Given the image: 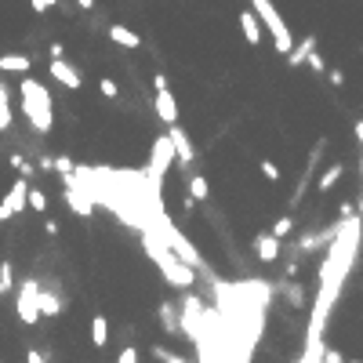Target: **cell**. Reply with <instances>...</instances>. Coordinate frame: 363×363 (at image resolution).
<instances>
[{
	"label": "cell",
	"mask_w": 363,
	"mask_h": 363,
	"mask_svg": "<svg viewBox=\"0 0 363 363\" xmlns=\"http://www.w3.org/2000/svg\"><path fill=\"white\" fill-rule=\"evenodd\" d=\"M18 98H22V113L29 117L33 131L48 135L51 127H55V105H51V91H48L40 80H33V77H22V84H18Z\"/></svg>",
	"instance_id": "cell-1"
},
{
	"label": "cell",
	"mask_w": 363,
	"mask_h": 363,
	"mask_svg": "<svg viewBox=\"0 0 363 363\" xmlns=\"http://www.w3.org/2000/svg\"><path fill=\"white\" fill-rule=\"evenodd\" d=\"M142 244H145V251H149V258L160 265V272H164L167 284H175V287H193V284H197V272L185 269L175 254L164 247V240L157 244V232H153V229H142Z\"/></svg>",
	"instance_id": "cell-2"
},
{
	"label": "cell",
	"mask_w": 363,
	"mask_h": 363,
	"mask_svg": "<svg viewBox=\"0 0 363 363\" xmlns=\"http://www.w3.org/2000/svg\"><path fill=\"white\" fill-rule=\"evenodd\" d=\"M251 15L258 18V26H265V29L272 33V40H276V51H280V55H291V48H294V37H291V29H287V22H284V15L276 11V4H272V0H251Z\"/></svg>",
	"instance_id": "cell-3"
},
{
	"label": "cell",
	"mask_w": 363,
	"mask_h": 363,
	"mask_svg": "<svg viewBox=\"0 0 363 363\" xmlns=\"http://www.w3.org/2000/svg\"><path fill=\"white\" fill-rule=\"evenodd\" d=\"M157 218H160V225H164V232H160L164 247H167L171 254H175V258H178L185 269H193V272H197V269H204V254H200L193 244H189V240L182 237V232H178L175 225L167 222V215H157Z\"/></svg>",
	"instance_id": "cell-4"
},
{
	"label": "cell",
	"mask_w": 363,
	"mask_h": 363,
	"mask_svg": "<svg viewBox=\"0 0 363 363\" xmlns=\"http://www.w3.org/2000/svg\"><path fill=\"white\" fill-rule=\"evenodd\" d=\"M37 294H40V284L33 280V276H26V280L15 287V312H18V319H22L26 327H33L37 319H40V312H37Z\"/></svg>",
	"instance_id": "cell-5"
},
{
	"label": "cell",
	"mask_w": 363,
	"mask_h": 363,
	"mask_svg": "<svg viewBox=\"0 0 363 363\" xmlns=\"http://www.w3.org/2000/svg\"><path fill=\"white\" fill-rule=\"evenodd\" d=\"M153 98H157V117L167 127H175L178 124V102H175V95H171V84H167L164 73L153 77Z\"/></svg>",
	"instance_id": "cell-6"
},
{
	"label": "cell",
	"mask_w": 363,
	"mask_h": 363,
	"mask_svg": "<svg viewBox=\"0 0 363 363\" xmlns=\"http://www.w3.org/2000/svg\"><path fill=\"white\" fill-rule=\"evenodd\" d=\"M26 197H29V182L26 178H15V185L8 189V197L0 200V222L22 215V211H26Z\"/></svg>",
	"instance_id": "cell-7"
},
{
	"label": "cell",
	"mask_w": 363,
	"mask_h": 363,
	"mask_svg": "<svg viewBox=\"0 0 363 363\" xmlns=\"http://www.w3.org/2000/svg\"><path fill=\"white\" fill-rule=\"evenodd\" d=\"M324 149H327V138H319V142L312 145V157H309V164H305V171H302V178H298V185H294V193H291V204H287V207H298V204H302L305 189H309V182H312V171H316L319 157H324Z\"/></svg>",
	"instance_id": "cell-8"
},
{
	"label": "cell",
	"mask_w": 363,
	"mask_h": 363,
	"mask_svg": "<svg viewBox=\"0 0 363 363\" xmlns=\"http://www.w3.org/2000/svg\"><path fill=\"white\" fill-rule=\"evenodd\" d=\"M167 142H171V149H175V160H178L182 167H189V164H193L197 149H193V142H189V135L182 131L178 124H175V127H167Z\"/></svg>",
	"instance_id": "cell-9"
},
{
	"label": "cell",
	"mask_w": 363,
	"mask_h": 363,
	"mask_svg": "<svg viewBox=\"0 0 363 363\" xmlns=\"http://www.w3.org/2000/svg\"><path fill=\"white\" fill-rule=\"evenodd\" d=\"M48 70H51V77H55V80L62 84V88H70V91H77L80 84H84L80 70H73L66 58H51V66H48Z\"/></svg>",
	"instance_id": "cell-10"
},
{
	"label": "cell",
	"mask_w": 363,
	"mask_h": 363,
	"mask_svg": "<svg viewBox=\"0 0 363 363\" xmlns=\"http://www.w3.org/2000/svg\"><path fill=\"white\" fill-rule=\"evenodd\" d=\"M254 254H258V258L262 262H276V258H280V240H276V237H269V232H258V237H254Z\"/></svg>",
	"instance_id": "cell-11"
},
{
	"label": "cell",
	"mask_w": 363,
	"mask_h": 363,
	"mask_svg": "<svg viewBox=\"0 0 363 363\" xmlns=\"http://www.w3.org/2000/svg\"><path fill=\"white\" fill-rule=\"evenodd\" d=\"M37 312H40V316H58V312H62V298H58L55 287H40V294H37Z\"/></svg>",
	"instance_id": "cell-12"
},
{
	"label": "cell",
	"mask_w": 363,
	"mask_h": 363,
	"mask_svg": "<svg viewBox=\"0 0 363 363\" xmlns=\"http://www.w3.org/2000/svg\"><path fill=\"white\" fill-rule=\"evenodd\" d=\"M0 70H4V73H18V77H26V73L33 70V58L18 55V51H8V55H0Z\"/></svg>",
	"instance_id": "cell-13"
},
{
	"label": "cell",
	"mask_w": 363,
	"mask_h": 363,
	"mask_svg": "<svg viewBox=\"0 0 363 363\" xmlns=\"http://www.w3.org/2000/svg\"><path fill=\"white\" fill-rule=\"evenodd\" d=\"M105 33H110V40H113L117 48H127V51H135V48L142 44V37H138L135 29H127V26H110Z\"/></svg>",
	"instance_id": "cell-14"
},
{
	"label": "cell",
	"mask_w": 363,
	"mask_h": 363,
	"mask_svg": "<svg viewBox=\"0 0 363 363\" xmlns=\"http://www.w3.org/2000/svg\"><path fill=\"white\" fill-rule=\"evenodd\" d=\"M341 175H345V164H327L324 167V175H319V182H316V189H319V193H331V189L341 182Z\"/></svg>",
	"instance_id": "cell-15"
},
{
	"label": "cell",
	"mask_w": 363,
	"mask_h": 363,
	"mask_svg": "<svg viewBox=\"0 0 363 363\" xmlns=\"http://www.w3.org/2000/svg\"><path fill=\"white\" fill-rule=\"evenodd\" d=\"M51 171H55V175H58L62 182H66V189H70V185H73V178H77V164H73L66 153L51 157Z\"/></svg>",
	"instance_id": "cell-16"
},
{
	"label": "cell",
	"mask_w": 363,
	"mask_h": 363,
	"mask_svg": "<svg viewBox=\"0 0 363 363\" xmlns=\"http://www.w3.org/2000/svg\"><path fill=\"white\" fill-rule=\"evenodd\" d=\"M240 29H244V37H247L251 48L262 44V26H258V18H254L251 11H240Z\"/></svg>",
	"instance_id": "cell-17"
},
{
	"label": "cell",
	"mask_w": 363,
	"mask_h": 363,
	"mask_svg": "<svg viewBox=\"0 0 363 363\" xmlns=\"http://www.w3.org/2000/svg\"><path fill=\"white\" fill-rule=\"evenodd\" d=\"M316 51V37H305V40H298V44L291 48L287 55V66H302V62H309V55Z\"/></svg>",
	"instance_id": "cell-18"
},
{
	"label": "cell",
	"mask_w": 363,
	"mask_h": 363,
	"mask_svg": "<svg viewBox=\"0 0 363 363\" xmlns=\"http://www.w3.org/2000/svg\"><path fill=\"white\" fill-rule=\"evenodd\" d=\"M91 345H95V349L110 345V324H105V316H95V319H91Z\"/></svg>",
	"instance_id": "cell-19"
},
{
	"label": "cell",
	"mask_w": 363,
	"mask_h": 363,
	"mask_svg": "<svg viewBox=\"0 0 363 363\" xmlns=\"http://www.w3.org/2000/svg\"><path fill=\"white\" fill-rule=\"evenodd\" d=\"M207 197H211L207 178H204V175H189V200H193V204H204Z\"/></svg>",
	"instance_id": "cell-20"
},
{
	"label": "cell",
	"mask_w": 363,
	"mask_h": 363,
	"mask_svg": "<svg viewBox=\"0 0 363 363\" xmlns=\"http://www.w3.org/2000/svg\"><path fill=\"white\" fill-rule=\"evenodd\" d=\"M8 127H11V95L0 84V131H8Z\"/></svg>",
	"instance_id": "cell-21"
},
{
	"label": "cell",
	"mask_w": 363,
	"mask_h": 363,
	"mask_svg": "<svg viewBox=\"0 0 363 363\" xmlns=\"http://www.w3.org/2000/svg\"><path fill=\"white\" fill-rule=\"evenodd\" d=\"M294 215H284V218H276V225L269 229V237H276V240H284V237H291V232H294Z\"/></svg>",
	"instance_id": "cell-22"
},
{
	"label": "cell",
	"mask_w": 363,
	"mask_h": 363,
	"mask_svg": "<svg viewBox=\"0 0 363 363\" xmlns=\"http://www.w3.org/2000/svg\"><path fill=\"white\" fill-rule=\"evenodd\" d=\"M26 207H29V211H37V215H44V211H48V193H40V189H33V185H29Z\"/></svg>",
	"instance_id": "cell-23"
},
{
	"label": "cell",
	"mask_w": 363,
	"mask_h": 363,
	"mask_svg": "<svg viewBox=\"0 0 363 363\" xmlns=\"http://www.w3.org/2000/svg\"><path fill=\"white\" fill-rule=\"evenodd\" d=\"M153 359H157V363H189V359H182L178 352H171V349H164V345L153 349Z\"/></svg>",
	"instance_id": "cell-24"
},
{
	"label": "cell",
	"mask_w": 363,
	"mask_h": 363,
	"mask_svg": "<svg viewBox=\"0 0 363 363\" xmlns=\"http://www.w3.org/2000/svg\"><path fill=\"white\" fill-rule=\"evenodd\" d=\"M262 178H265V182H280V178H284L280 164H272V160H262Z\"/></svg>",
	"instance_id": "cell-25"
},
{
	"label": "cell",
	"mask_w": 363,
	"mask_h": 363,
	"mask_svg": "<svg viewBox=\"0 0 363 363\" xmlns=\"http://www.w3.org/2000/svg\"><path fill=\"white\" fill-rule=\"evenodd\" d=\"M98 91H102L105 98H120V84L110 80V77H102V80H98Z\"/></svg>",
	"instance_id": "cell-26"
},
{
	"label": "cell",
	"mask_w": 363,
	"mask_h": 363,
	"mask_svg": "<svg viewBox=\"0 0 363 363\" xmlns=\"http://www.w3.org/2000/svg\"><path fill=\"white\" fill-rule=\"evenodd\" d=\"M160 316H164V327H167V331H178V319H175V305H160Z\"/></svg>",
	"instance_id": "cell-27"
},
{
	"label": "cell",
	"mask_w": 363,
	"mask_h": 363,
	"mask_svg": "<svg viewBox=\"0 0 363 363\" xmlns=\"http://www.w3.org/2000/svg\"><path fill=\"white\" fill-rule=\"evenodd\" d=\"M319 363H345V356H341V349H324Z\"/></svg>",
	"instance_id": "cell-28"
},
{
	"label": "cell",
	"mask_w": 363,
	"mask_h": 363,
	"mask_svg": "<svg viewBox=\"0 0 363 363\" xmlns=\"http://www.w3.org/2000/svg\"><path fill=\"white\" fill-rule=\"evenodd\" d=\"M309 66H312L316 73H327V62H324V55H319V51H312V55H309Z\"/></svg>",
	"instance_id": "cell-29"
},
{
	"label": "cell",
	"mask_w": 363,
	"mask_h": 363,
	"mask_svg": "<svg viewBox=\"0 0 363 363\" xmlns=\"http://www.w3.org/2000/svg\"><path fill=\"white\" fill-rule=\"evenodd\" d=\"M117 363H138V349H131V345H127V349L117 356Z\"/></svg>",
	"instance_id": "cell-30"
},
{
	"label": "cell",
	"mask_w": 363,
	"mask_h": 363,
	"mask_svg": "<svg viewBox=\"0 0 363 363\" xmlns=\"http://www.w3.org/2000/svg\"><path fill=\"white\" fill-rule=\"evenodd\" d=\"M0 280H4V284L15 291V280H11V262H0Z\"/></svg>",
	"instance_id": "cell-31"
},
{
	"label": "cell",
	"mask_w": 363,
	"mask_h": 363,
	"mask_svg": "<svg viewBox=\"0 0 363 363\" xmlns=\"http://www.w3.org/2000/svg\"><path fill=\"white\" fill-rule=\"evenodd\" d=\"M327 80L334 84V88H341V84H345V73H341V70H327Z\"/></svg>",
	"instance_id": "cell-32"
},
{
	"label": "cell",
	"mask_w": 363,
	"mask_h": 363,
	"mask_svg": "<svg viewBox=\"0 0 363 363\" xmlns=\"http://www.w3.org/2000/svg\"><path fill=\"white\" fill-rule=\"evenodd\" d=\"M26 363H48V359H44V352H40V349H29V352H26Z\"/></svg>",
	"instance_id": "cell-33"
},
{
	"label": "cell",
	"mask_w": 363,
	"mask_h": 363,
	"mask_svg": "<svg viewBox=\"0 0 363 363\" xmlns=\"http://www.w3.org/2000/svg\"><path fill=\"white\" fill-rule=\"evenodd\" d=\"M29 8H33L37 15H44V11H48V8H44V0H29Z\"/></svg>",
	"instance_id": "cell-34"
},
{
	"label": "cell",
	"mask_w": 363,
	"mask_h": 363,
	"mask_svg": "<svg viewBox=\"0 0 363 363\" xmlns=\"http://www.w3.org/2000/svg\"><path fill=\"white\" fill-rule=\"evenodd\" d=\"M77 8H80V11H91V8H95V0H77Z\"/></svg>",
	"instance_id": "cell-35"
},
{
	"label": "cell",
	"mask_w": 363,
	"mask_h": 363,
	"mask_svg": "<svg viewBox=\"0 0 363 363\" xmlns=\"http://www.w3.org/2000/svg\"><path fill=\"white\" fill-rule=\"evenodd\" d=\"M356 138L363 142V120H356Z\"/></svg>",
	"instance_id": "cell-36"
},
{
	"label": "cell",
	"mask_w": 363,
	"mask_h": 363,
	"mask_svg": "<svg viewBox=\"0 0 363 363\" xmlns=\"http://www.w3.org/2000/svg\"><path fill=\"white\" fill-rule=\"evenodd\" d=\"M62 4V0H44V8H58Z\"/></svg>",
	"instance_id": "cell-37"
},
{
	"label": "cell",
	"mask_w": 363,
	"mask_h": 363,
	"mask_svg": "<svg viewBox=\"0 0 363 363\" xmlns=\"http://www.w3.org/2000/svg\"><path fill=\"white\" fill-rule=\"evenodd\" d=\"M8 291H11V287H8V284H4V280H0V294H8Z\"/></svg>",
	"instance_id": "cell-38"
},
{
	"label": "cell",
	"mask_w": 363,
	"mask_h": 363,
	"mask_svg": "<svg viewBox=\"0 0 363 363\" xmlns=\"http://www.w3.org/2000/svg\"><path fill=\"white\" fill-rule=\"evenodd\" d=\"M345 363H363V359H345Z\"/></svg>",
	"instance_id": "cell-39"
}]
</instances>
